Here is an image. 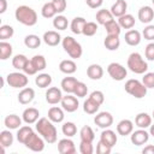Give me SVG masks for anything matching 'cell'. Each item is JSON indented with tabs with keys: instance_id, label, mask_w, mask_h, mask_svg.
Masks as SVG:
<instances>
[{
	"instance_id": "cell-35",
	"label": "cell",
	"mask_w": 154,
	"mask_h": 154,
	"mask_svg": "<svg viewBox=\"0 0 154 154\" xmlns=\"http://www.w3.org/2000/svg\"><path fill=\"white\" fill-rule=\"evenodd\" d=\"M79 137H81V141H84V142H93L95 140V132L94 130L88 126V125H84L82 126V129L79 130Z\"/></svg>"
},
{
	"instance_id": "cell-39",
	"label": "cell",
	"mask_w": 154,
	"mask_h": 154,
	"mask_svg": "<svg viewBox=\"0 0 154 154\" xmlns=\"http://www.w3.org/2000/svg\"><path fill=\"white\" fill-rule=\"evenodd\" d=\"M12 45L6 41H0V59L6 60L12 55Z\"/></svg>"
},
{
	"instance_id": "cell-46",
	"label": "cell",
	"mask_w": 154,
	"mask_h": 154,
	"mask_svg": "<svg viewBox=\"0 0 154 154\" xmlns=\"http://www.w3.org/2000/svg\"><path fill=\"white\" fill-rule=\"evenodd\" d=\"M97 29H99V26H97V24L95 22H87L84 28H83L82 34L84 36H94L96 34Z\"/></svg>"
},
{
	"instance_id": "cell-21",
	"label": "cell",
	"mask_w": 154,
	"mask_h": 154,
	"mask_svg": "<svg viewBox=\"0 0 154 154\" xmlns=\"http://www.w3.org/2000/svg\"><path fill=\"white\" fill-rule=\"evenodd\" d=\"M100 141H102L103 143H106V144H108V146H111L113 148L116 146L117 141H118V137H117V135H116V132L113 130L107 128V129H103V131L101 132Z\"/></svg>"
},
{
	"instance_id": "cell-32",
	"label": "cell",
	"mask_w": 154,
	"mask_h": 154,
	"mask_svg": "<svg viewBox=\"0 0 154 154\" xmlns=\"http://www.w3.org/2000/svg\"><path fill=\"white\" fill-rule=\"evenodd\" d=\"M100 103L99 102H96L94 99H91L90 96L83 102V111L85 112V113H88V114H95L97 111H99V108H100Z\"/></svg>"
},
{
	"instance_id": "cell-8",
	"label": "cell",
	"mask_w": 154,
	"mask_h": 154,
	"mask_svg": "<svg viewBox=\"0 0 154 154\" xmlns=\"http://www.w3.org/2000/svg\"><path fill=\"white\" fill-rule=\"evenodd\" d=\"M45 142L46 141L43 140V137L38 132L36 134L34 131V134L28 138V141L24 143V146L32 152H42L45 149Z\"/></svg>"
},
{
	"instance_id": "cell-38",
	"label": "cell",
	"mask_w": 154,
	"mask_h": 154,
	"mask_svg": "<svg viewBox=\"0 0 154 154\" xmlns=\"http://www.w3.org/2000/svg\"><path fill=\"white\" fill-rule=\"evenodd\" d=\"M41 14H42L43 18H54L58 14V12H57V10H55V7H54L52 1L43 4V6L41 8Z\"/></svg>"
},
{
	"instance_id": "cell-31",
	"label": "cell",
	"mask_w": 154,
	"mask_h": 154,
	"mask_svg": "<svg viewBox=\"0 0 154 154\" xmlns=\"http://www.w3.org/2000/svg\"><path fill=\"white\" fill-rule=\"evenodd\" d=\"M85 23H87V20L83 17H75L70 23V29L73 34L79 35V34H82Z\"/></svg>"
},
{
	"instance_id": "cell-23",
	"label": "cell",
	"mask_w": 154,
	"mask_h": 154,
	"mask_svg": "<svg viewBox=\"0 0 154 154\" xmlns=\"http://www.w3.org/2000/svg\"><path fill=\"white\" fill-rule=\"evenodd\" d=\"M87 76L93 81H99L103 76V69L99 64H91L87 69Z\"/></svg>"
},
{
	"instance_id": "cell-17",
	"label": "cell",
	"mask_w": 154,
	"mask_h": 154,
	"mask_svg": "<svg viewBox=\"0 0 154 154\" xmlns=\"http://www.w3.org/2000/svg\"><path fill=\"white\" fill-rule=\"evenodd\" d=\"M35 99V90L30 87L22 88V90L18 94V102L22 105H28Z\"/></svg>"
},
{
	"instance_id": "cell-56",
	"label": "cell",
	"mask_w": 154,
	"mask_h": 154,
	"mask_svg": "<svg viewBox=\"0 0 154 154\" xmlns=\"http://www.w3.org/2000/svg\"><path fill=\"white\" fill-rule=\"evenodd\" d=\"M85 2L90 8H99L103 4V0H85Z\"/></svg>"
},
{
	"instance_id": "cell-30",
	"label": "cell",
	"mask_w": 154,
	"mask_h": 154,
	"mask_svg": "<svg viewBox=\"0 0 154 154\" xmlns=\"http://www.w3.org/2000/svg\"><path fill=\"white\" fill-rule=\"evenodd\" d=\"M103 46L108 51H117L120 46V38L117 35H107L103 40Z\"/></svg>"
},
{
	"instance_id": "cell-54",
	"label": "cell",
	"mask_w": 154,
	"mask_h": 154,
	"mask_svg": "<svg viewBox=\"0 0 154 154\" xmlns=\"http://www.w3.org/2000/svg\"><path fill=\"white\" fill-rule=\"evenodd\" d=\"M22 71H23L24 73L29 75V76H31V75H36V73H37L36 69H35L34 65H32L31 59H28V61H26V64H25V66H24V69H23Z\"/></svg>"
},
{
	"instance_id": "cell-19",
	"label": "cell",
	"mask_w": 154,
	"mask_h": 154,
	"mask_svg": "<svg viewBox=\"0 0 154 154\" xmlns=\"http://www.w3.org/2000/svg\"><path fill=\"white\" fill-rule=\"evenodd\" d=\"M132 131H134V123L130 119H122L117 124V132L120 136L131 135Z\"/></svg>"
},
{
	"instance_id": "cell-27",
	"label": "cell",
	"mask_w": 154,
	"mask_h": 154,
	"mask_svg": "<svg viewBox=\"0 0 154 154\" xmlns=\"http://www.w3.org/2000/svg\"><path fill=\"white\" fill-rule=\"evenodd\" d=\"M113 18H114V16L112 14V12H111L109 10H106V8L99 10V11L96 12V14H95L96 22H97L99 24H101V25H105V24H107L108 22L113 20Z\"/></svg>"
},
{
	"instance_id": "cell-51",
	"label": "cell",
	"mask_w": 154,
	"mask_h": 154,
	"mask_svg": "<svg viewBox=\"0 0 154 154\" xmlns=\"http://www.w3.org/2000/svg\"><path fill=\"white\" fill-rule=\"evenodd\" d=\"M112 152V147L103 143L102 141H99L96 144V153L97 154H109Z\"/></svg>"
},
{
	"instance_id": "cell-59",
	"label": "cell",
	"mask_w": 154,
	"mask_h": 154,
	"mask_svg": "<svg viewBox=\"0 0 154 154\" xmlns=\"http://www.w3.org/2000/svg\"><path fill=\"white\" fill-rule=\"evenodd\" d=\"M149 135H152V136L154 137V124H152V125L149 126Z\"/></svg>"
},
{
	"instance_id": "cell-24",
	"label": "cell",
	"mask_w": 154,
	"mask_h": 154,
	"mask_svg": "<svg viewBox=\"0 0 154 154\" xmlns=\"http://www.w3.org/2000/svg\"><path fill=\"white\" fill-rule=\"evenodd\" d=\"M152 116H149L146 112H141L135 117V124L140 129H147L152 125Z\"/></svg>"
},
{
	"instance_id": "cell-60",
	"label": "cell",
	"mask_w": 154,
	"mask_h": 154,
	"mask_svg": "<svg viewBox=\"0 0 154 154\" xmlns=\"http://www.w3.org/2000/svg\"><path fill=\"white\" fill-rule=\"evenodd\" d=\"M152 118L154 119V109H153V113H152Z\"/></svg>"
},
{
	"instance_id": "cell-9",
	"label": "cell",
	"mask_w": 154,
	"mask_h": 154,
	"mask_svg": "<svg viewBox=\"0 0 154 154\" xmlns=\"http://www.w3.org/2000/svg\"><path fill=\"white\" fill-rule=\"evenodd\" d=\"M60 103H61V107L64 108V111H66L69 113H72V112L77 111L78 106H79L77 96L72 95V94H66L65 96H63Z\"/></svg>"
},
{
	"instance_id": "cell-58",
	"label": "cell",
	"mask_w": 154,
	"mask_h": 154,
	"mask_svg": "<svg viewBox=\"0 0 154 154\" xmlns=\"http://www.w3.org/2000/svg\"><path fill=\"white\" fill-rule=\"evenodd\" d=\"M7 10V1L6 0H0V13H5Z\"/></svg>"
},
{
	"instance_id": "cell-28",
	"label": "cell",
	"mask_w": 154,
	"mask_h": 154,
	"mask_svg": "<svg viewBox=\"0 0 154 154\" xmlns=\"http://www.w3.org/2000/svg\"><path fill=\"white\" fill-rule=\"evenodd\" d=\"M32 134H34V130H32V128H31L29 124H28V125H23V126H20V128L18 129V131H17V140H18L19 143L24 144V143L28 141V138H29Z\"/></svg>"
},
{
	"instance_id": "cell-12",
	"label": "cell",
	"mask_w": 154,
	"mask_h": 154,
	"mask_svg": "<svg viewBox=\"0 0 154 154\" xmlns=\"http://www.w3.org/2000/svg\"><path fill=\"white\" fill-rule=\"evenodd\" d=\"M22 119L26 124H36V122L40 119V112L35 107H28L22 113Z\"/></svg>"
},
{
	"instance_id": "cell-34",
	"label": "cell",
	"mask_w": 154,
	"mask_h": 154,
	"mask_svg": "<svg viewBox=\"0 0 154 154\" xmlns=\"http://www.w3.org/2000/svg\"><path fill=\"white\" fill-rule=\"evenodd\" d=\"M35 84L38 88H48L52 84V76L49 73H40L35 77Z\"/></svg>"
},
{
	"instance_id": "cell-11",
	"label": "cell",
	"mask_w": 154,
	"mask_h": 154,
	"mask_svg": "<svg viewBox=\"0 0 154 154\" xmlns=\"http://www.w3.org/2000/svg\"><path fill=\"white\" fill-rule=\"evenodd\" d=\"M148 140H149V132L146 129L138 128V130L132 131L130 135V141L135 146H143L148 142Z\"/></svg>"
},
{
	"instance_id": "cell-5",
	"label": "cell",
	"mask_w": 154,
	"mask_h": 154,
	"mask_svg": "<svg viewBox=\"0 0 154 154\" xmlns=\"http://www.w3.org/2000/svg\"><path fill=\"white\" fill-rule=\"evenodd\" d=\"M124 89L128 94H130L135 99H143L147 95V90H148V88L142 82H140L138 79H134V78L128 79L125 82Z\"/></svg>"
},
{
	"instance_id": "cell-48",
	"label": "cell",
	"mask_w": 154,
	"mask_h": 154,
	"mask_svg": "<svg viewBox=\"0 0 154 154\" xmlns=\"http://www.w3.org/2000/svg\"><path fill=\"white\" fill-rule=\"evenodd\" d=\"M142 83L148 89H153L154 88V72H146V73H143Z\"/></svg>"
},
{
	"instance_id": "cell-36",
	"label": "cell",
	"mask_w": 154,
	"mask_h": 154,
	"mask_svg": "<svg viewBox=\"0 0 154 154\" xmlns=\"http://www.w3.org/2000/svg\"><path fill=\"white\" fill-rule=\"evenodd\" d=\"M13 144V135L12 132L8 130H2L0 132V147H4V148H7V147H11Z\"/></svg>"
},
{
	"instance_id": "cell-42",
	"label": "cell",
	"mask_w": 154,
	"mask_h": 154,
	"mask_svg": "<svg viewBox=\"0 0 154 154\" xmlns=\"http://www.w3.org/2000/svg\"><path fill=\"white\" fill-rule=\"evenodd\" d=\"M31 61H32V65H34V67L36 69L37 72H38V71H43V70L46 69V66H47L46 58H45L43 55H40V54L34 55V57L31 58Z\"/></svg>"
},
{
	"instance_id": "cell-26",
	"label": "cell",
	"mask_w": 154,
	"mask_h": 154,
	"mask_svg": "<svg viewBox=\"0 0 154 154\" xmlns=\"http://www.w3.org/2000/svg\"><path fill=\"white\" fill-rule=\"evenodd\" d=\"M22 118H19V116L17 114H8L5 119H4V124L7 129L10 130H16L19 129L22 126Z\"/></svg>"
},
{
	"instance_id": "cell-10",
	"label": "cell",
	"mask_w": 154,
	"mask_h": 154,
	"mask_svg": "<svg viewBox=\"0 0 154 154\" xmlns=\"http://www.w3.org/2000/svg\"><path fill=\"white\" fill-rule=\"evenodd\" d=\"M94 123L101 129H107V128L112 126V124H113V116L106 111L99 112L94 117Z\"/></svg>"
},
{
	"instance_id": "cell-7",
	"label": "cell",
	"mask_w": 154,
	"mask_h": 154,
	"mask_svg": "<svg viewBox=\"0 0 154 154\" xmlns=\"http://www.w3.org/2000/svg\"><path fill=\"white\" fill-rule=\"evenodd\" d=\"M107 72H108V75L111 76L112 79L118 81V82L125 79V77L128 76L126 69L119 63H111L107 66Z\"/></svg>"
},
{
	"instance_id": "cell-16",
	"label": "cell",
	"mask_w": 154,
	"mask_h": 154,
	"mask_svg": "<svg viewBox=\"0 0 154 154\" xmlns=\"http://www.w3.org/2000/svg\"><path fill=\"white\" fill-rule=\"evenodd\" d=\"M125 42L129 45V46H138L141 43V40H142V34L138 31V30H135V29H130L125 32Z\"/></svg>"
},
{
	"instance_id": "cell-53",
	"label": "cell",
	"mask_w": 154,
	"mask_h": 154,
	"mask_svg": "<svg viewBox=\"0 0 154 154\" xmlns=\"http://www.w3.org/2000/svg\"><path fill=\"white\" fill-rule=\"evenodd\" d=\"M52 2H53V5H54V7H55L58 14L63 13V12L66 10V6H67L66 0H52Z\"/></svg>"
},
{
	"instance_id": "cell-20",
	"label": "cell",
	"mask_w": 154,
	"mask_h": 154,
	"mask_svg": "<svg viewBox=\"0 0 154 154\" xmlns=\"http://www.w3.org/2000/svg\"><path fill=\"white\" fill-rule=\"evenodd\" d=\"M77 83H78V81L76 77L67 76V77H64L61 79L60 87H61V90L65 91L66 94H73V90H75Z\"/></svg>"
},
{
	"instance_id": "cell-3",
	"label": "cell",
	"mask_w": 154,
	"mask_h": 154,
	"mask_svg": "<svg viewBox=\"0 0 154 154\" xmlns=\"http://www.w3.org/2000/svg\"><path fill=\"white\" fill-rule=\"evenodd\" d=\"M128 67L134 73L143 75L148 71V63L142 58L140 53L134 52L128 58Z\"/></svg>"
},
{
	"instance_id": "cell-52",
	"label": "cell",
	"mask_w": 154,
	"mask_h": 154,
	"mask_svg": "<svg viewBox=\"0 0 154 154\" xmlns=\"http://www.w3.org/2000/svg\"><path fill=\"white\" fill-rule=\"evenodd\" d=\"M144 55H146V59H147V60L154 61V42H149V43L146 46Z\"/></svg>"
},
{
	"instance_id": "cell-41",
	"label": "cell",
	"mask_w": 154,
	"mask_h": 154,
	"mask_svg": "<svg viewBox=\"0 0 154 154\" xmlns=\"http://www.w3.org/2000/svg\"><path fill=\"white\" fill-rule=\"evenodd\" d=\"M103 26H105V29H106L107 35H117V36H119L120 32H122V28H120L119 23L116 22L114 19L111 20V22H108V23L105 24Z\"/></svg>"
},
{
	"instance_id": "cell-40",
	"label": "cell",
	"mask_w": 154,
	"mask_h": 154,
	"mask_svg": "<svg viewBox=\"0 0 154 154\" xmlns=\"http://www.w3.org/2000/svg\"><path fill=\"white\" fill-rule=\"evenodd\" d=\"M53 26L57 30H65L69 26V20L63 14H58L53 18Z\"/></svg>"
},
{
	"instance_id": "cell-25",
	"label": "cell",
	"mask_w": 154,
	"mask_h": 154,
	"mask_svg": "<svg viewBox=\"0 0 154 154\" xmlns=\"http://www.w3.org/2000/svg\"><path fill=\"white\" fill-rule=\"evenodd\" d=\"M126 10H128V4H126L125 0H116V2L112 5V7H111L109 11L112 12V14L114 17L119 18L123 14L126 13Z\"/></svg>"
},
{
	"instance_id": "cell-50",
	"label": "cell",
	"mask_w": 154,
	"mask_h": 154,
	"mask_svg": "<svg viewBox=\"0 0 154 154\" xmlns=\"http://www.w3.org/2000/svg\"><path fill=\"white\" fill-rule=\"evenodd\" d=\"M142 36L144 37V40L154 41V25H153V24H148V25L143 29Z\"/></svg>"
},
{
	"instance_id": "cell-6",
	"label": "cell",
	"mask_w": 154,
	"mask_h": 154,
	"mask_svg": "<svg viewBox=\"0 0 154 154\" xmlns=\"http://www.w3.org/2000/svg\"><path fill=\"white\" fill-rule=\"evenodd\" d=\"M6 82L12 88H25L29 83V78L24 72H11L6 76Z\"/></svg>"
},
{
	"instance_id": "cell-61",
	"label": "cell",
	"mask_w": 154,
	"mask_h": 154,
	"mask_svg": "<svg viewBox=\"0 0 154 154\" xmlns=\"http://www.w3.org/2000/svg\"><path fill=\"white\" fill-rule=\"evenodd\" d=\"M152 1H153V5H154V0H152Z\"/></svg>"
},
{
	"instance_id": "cell-4",
	"label": "cell",
	"mask_w": 154,
	"mask_h": 154,
	"mask_svg": "<svg viewBox=\"0 0 154 154\" xmlns=\"http://www.w3.org/2000/svg\"><path fill=\"white\" fill-rule=\"evenodd\" d=\"M64 51L70 55L72 59H79L83 54V48L79 42H77L72 36H65L61 41Z\"/></svg>"
},
{
	"instance_id": "cell-57",
	"label": "cell",
	"mask_w": 154,
	"mask_h": 154,
	"mask_svg": "<svg viewBox=\"0 0 154 154\" xmlns=\"http://www.w3.org/2000/svg\"><path fill=\"white\" fill-rule=\"evenodd\" d=\"M143 154H154V146L153 144H148L142 149Z\"/></svg>"
},
{
	"instance_id": "cell-33",
	"label": "cell",
	"mask_w": 154,
	"mask_h": 154,
	"mask_svg": "<svg viewBox=\"0 0 154 154\" xmlns=\"http://www.w3.org/2000/svg\"><path fill=\"white\" fill-rule=\"evenodd\" d=\"M118 23L122 29H132L135 25V17L130 13H125L118 18Z\"/></svg>"
},
{
	"instance_id": "cell-45",
	"label": "cell",
	"mask_w": 154,
	"mask_h": 154,
	"mask_svg": "<svg viewBox=\"0 0 154 154\" xmlns=\"http://www.w3.org/2000/svg\"><path fill=\"white\" fill-rule=\"evenodd\" d=\"M14 34V29L8 25V24H4L0 26V40L1 41H6L7 38H11Z\"/></svg>"
},
{
	"instance_id": "cell-18",
	"label": "cell",
	"mask_w": 154,
	"mask_h": 154,
	"mask_svg": "<svg viewBox=\"0 0 154 154\" xmlns=\"http://www.w3.org/2000/svg\"><path fill=\"white\" fill-rule=\"evenodd\" d=\"M138 19L143 24H149L154 18V10L150 6H142L138 10Z\"/></svg>"
},
{
	"instance_id": "cell-47",
	"label": "cell",
	"mask_w": 154,
	"mask_h": 154,
	"mask_svg": "<svg viewBox=\"0 0 154 154\" xmlns=\"http://www.w3.org/2000/svg\"><path fill=\"white\" fill-rule=\"evenodd\" d=\"M87 94H88V87H87V84L78 81V83L76 84V88L73 90V95H76L77 97H84V96H87Z\"/></svg>"
},
{
	"instance_id": "cell-14",
	"label": "cell",
	"mask_w": 154,
	"mask_h": 154,
	"mask_svg": "<svg viewBox=\"0 0 154 154\" xmlns=\"http://www.w3.org/2000/svg\"><path fill=\"white\" fill-rule=\"evenodd\" d=\"M42 40H43V42L46 45H48L51 47H55V46H58L63 41L60 34L58 31H55V30H48V31H46L43 34V36H42Z\"/></svg>"
},
{
	"instance_id": "cell-29",
	"label": "cell",
	"mask_w": 154,
	"mask_h": 154,
	"mask_svg": "<svg viewBox=\"0 0 154 154\" xmlns=\"http://www.w3.org/2000/svg\"><path fill=\"white\" fill-rule=\"evenodd\" d=\"M59 70L65 75H72L77 70V65L72 59H65L61 60L59 64Z\"/></svg>"
},
{
	"instance_id": "cell-44",
	"label": "cell",
	"mask_w": 154,
	"mask_h": 154,
	"mask_svg": "<svg viewBox=\"0 0 154 154\" xmlns=\"http://www.w3.org/2000/svg\"><path fill=\"white\" fill-rule=\"evenodd\" d=\"M26 61H28V58L24 54H17L12 58V66L16 70H23Z\"/></svg>"
},
{
	"instance_id": "cell-1",
	"label": "cell",
	"mask_w": 154,
	"mask_h": 154,
	"mask_svg": "<svg viewBox=\"0 0 154 154\" xmlns=\"http://www.w3.org/2000/svg\"><path fill=\"white\" fill-rule=\"evenodd\" d=\"M35 129L43 137V140L47 143L53 144V143L57 142V140H58V131H57L55 125L53 124V122L51 119H48V117L47 118H45V117L40 118L36 122Z\"/></svg>"
},
{
	"instance_id": "cell-49",
	"label": "cell",
	"mask_w": 154,
	"mask_h": 154,
	"mask_svg": "<svg viewBox=\"0 0 154 154\" xmlns=\"http://www.w3.org/2000/svg\"><path fill=\"white\" fill-rule=\"evenodd\" d=\"M79 152H81L82 154H93V153H94L93 142H84V141H81V143H79Z\"/></svg>"
},
{
	"instance_id": "cell-55",
	"label": "cell",
	"mask_w": 154,
	"mask_h": 154,
	"mask_svg": "<svg viewBox=\"0 0 154 154\" xmlns=\"http://www.w3.org/2000/svg\"><path fill=\"white\" fill-rule=\"evenodd\" d=\"M89 96H90L91 99H94L96 102H99L100 105H102L103 101H105V95H103V93H102L101 90H94Z\"/></svg>"
},
{
	"instance_id": "cell-13",
	"label": "cell",
	"mask_w": 154,
	"mask_h": 154,
	"mask_svg": "<svg viewBox=\"0 0 154 154\" xmlns=\"http://www.w3.org/2000/svg\"><path fill=\"white\" fill-rule=\"evenodd\" d=\"M58 152L60 154H75L76 153V147L72 140L70 137L61 138L58 142Z\"/></svg>"
},
{
	"instance_id": "cell-22",
	"label": "cell",
	"mask_w": 154,
	"mask_h": 154,
	"mask_svg": "<svg viewBox=\"0 0 154 154\" xmlns=\"http://www.w3.org/2000/svg\"><path fill=\"white\" fill-rule=\"evenodd\" d=\"M48 119H51L53 123H61L65 118L64 114V108L63 107H58V106H53L48 109Z\"/></svg>"
},
{
	"instance_id": "cell-43",
	"label": "cell",
	"mask_w": 154,
	"mask_h": 154,
	"mask_svg": "<svg viewBox=\"0 0 154 154\" xmlns=\"http://www.w3.org/2000/svg\"><path fill=\"white\" fill-rule=\"evenodd\" d=\"M61 131H63V134H64L66 137H72V136H75V135L77 134V126H76V124L72 123V122H66V123L63 124Z\"/></svg>"
},
{
	"instance_id": "cell-15",
	"label": "cell",
	"mask_w": 154,
	"mask_h": 154,
	"mask_svg": "<svg viewBox=\"0 0 154 154\" xmlns=\"http://www.w3.org/2000/svg\"><path fill=\"white\" fill-rule=\"evenodd\" d=\"M63 99V94L61 90L58 87H51L47 89L46 91V101L49 105H57Z\"/></svg>"
},
{
	"instance_id": "cell-37",
	"label": "cell",
	"mask_w": 154,
	"mask_h": 154,
	"mask_svg": "<svg viewBox=\"0 0 154 154\" xmlns=\"http://www.w3.org/2000/svg\"><path fill=\"white\" fill-rule=\"evenodd\" d=\"M24 45H25L28 48H30V49H36V48H38L40 45H41V38H40L37 35H35V34L26 35V36L24 37Z\"/></svg>"
},
{
	"instance_id": "cell-2",
	"label": "cell",
	"mask_w": 154,
	"mask_h": 154,
	"mask_svg": "<svg viewBox=\"0 0 154 154\" xmlns=\"http://www.w3.org/2000/svg\"><path fill=\"white\" fill-rule=\"evenodd\" d=\"M14 17L17 22L26 26H34L37 23V13L35 10L26 5L18 6L14 11Z\"/></svg>"
}]
</instances>
